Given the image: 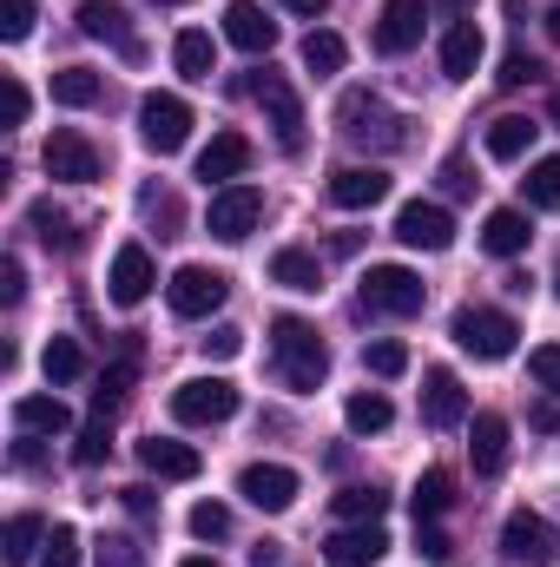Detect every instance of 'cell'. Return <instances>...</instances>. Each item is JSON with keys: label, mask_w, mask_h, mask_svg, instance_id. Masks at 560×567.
I'll use <instances>...</instances> for the list:
<instances>
[{"label": "cell", "mask_w": 560, "mask_h": 567, "mask_svg": "<svg viewBox=\"0 0 560 567\" xmlns=\"http://www.w3.org/2000/svg\"><path fill=\"white\" fill-rule=\"evenodd\" d=\"M343 60H350V47L330 33V27H310L303 33V66L317 73V80H330V73H343Z\"/></svg>", "instance_id": "obj_30"}, {"label": "cell", "mask_w": 560, "mask_h": 567, "mask_svg": "<svg viewBox=\"0 0 560 567\" xmlns=\"http://www.w3.org/2000/svg\"><path fill=\"white\" fill-rule=\"evenodd\" d=\"M383 555H390V535L376 522H350V528H336L323 542V561L330 567H376Z\"/></svg>", "instance_id": "obj_15"}, {"label": "cell", "mask_w": 560, "mask_h": 567, "mask_svg": "<svg viewBox=\"0 0 560 567\" xmlns=\"http://www.w3.org/2000/svg\"><path fill=\"white\" fill-rule=\"evenodd\" d=\"M422 423L428 429L468 423V390H462L455 370H428V377H422Z\"/></svg>", "instance_id": "obj_16"}, {"label": "cell", "mask_w": 560, "mask_h": 567, "mask_svg": "<svg viewBox=\"0 0 560 567\" xmlns=\"http://www.w3.org/2000/svg\"><path fill=\"white\" fill-rule=\"evenodd\" d=\"M336 120H343V140L350 145H403V120L376 93H350Z\"/></svg>", "instance_id": "obj_9"}, {"label": "cell", "mask_w": 560, "mask_h": 567, "mask_svg": "<svg viewBox=\"0 0 560 567\" xmlns=\"http://www.w3.org/2000/svg\"><path fill=\"white\" fill-rule=\"evenodd\" d=\"M383 198H390V172H383V165H343V172H330V205L370 212V205H383Z\"/></svg>", "instance_id": "obj_17"}, {"label": "cell", "mask_w": 560, "mask_h": 567, "mask_svg": "<svg viewBox=\"0 0 560 567\" xmlns=\"http://www.w3.org/2000/svg\"><path fill=\"white\" fill-rule=\"evenodd\" d=\"M271 350H278V370L290 390H317L330 377V350H323V337L303 317H278L271 323Z\"/></svg>", "instance_id": "obj_1"}, {"label": "cell", "mask_w": 560, "mask_h": 567, "mask_svg": "<svg viewBox=\"0 0 560 567\" xmlns=\"http://www.w3.org/2000/svg\"><path fill=\"white\" fill-rule=\"evenodd\" d=\"M245 172H251V140H245V133H211V145L198 152V178L225 192V185H238Z\"/></svg>", "instance_id": "obj_18"}, {"label": "cell", "mask_w": 560, "mask_h": 567, "mask_svg": "<svg viewBox=\"0 0 560 567\" xmlns=\"http://www.w3.org/2000/svg\"><path fill=\"white\" fill-rule=\"evenodd\" d=\"M178 567H218V561H211V555H185Z\"/></svg>", "instance_id": "obj_56"}, {"label": "cell", "mask_w": 560, "mask_h": 567, "mask_svg": "<svg viewBox=\"0 0 560 567\" xmlns=\"http://www.w3.org/2000/svg\"><path fill=\"white\" fill-rule=\"evenodd\" d=\"M40 567H80V528H73V522H53V528H46Z\"/></svg>", "instance_id": "obj_40"}, {"label": "cell", "mask_w": 560, "mask_h": 567, "mask_svg": "<svg viewBox=\"0 0 560 567\" xmlns=\"http://www.w3.org/2000/svg\"><path fill=\"white\" fill-rule=\"evenodd\" d=\"M27 218H33V231H40V245H46V251H53V245H60V251H73V225H66V212H53V198H40Z\"/></svg>", "instance_id": "obj_39"}, {"label": "cell", "mask_w": 560, "mask_h": 567, "mask_svg": "<svg viewBox=\"0 0 560 567\" xmlns=\"http://www.w3.org/2000/svg\"><path fill=\"white\" fill-rule=\"evenodd\" d=\"M238 350H245V330H238V323H218V330L205 337V357H218V363L238 357Z\"/></svg>", "instance_id": "obj_49"}, {"label": "cell", "mask_w": 560, "mask_h": 567, "mask_svg": "<svg viewBox=\"0 0 560 567\" xmlns=\"http://www.w3.org/2000/svg\"><path fill=\"white\" fill-rule=\"evenodd\" d=\"M548 113H554V120H560V86H554V93H548Z\"/></svg>", "instance_id": "obj_59"}, {"label": "cell", "mask_w": 560, "mask_h": 567, "mask_svg": "<svg viewBox=\"0 0 560 567\" xmlns=\"http://www.w3.org/2000/svg\"><path fill=\"white\" fill-rule=\"evenodd\" d=\"M158 7H185V0H158Z\"/></svg>", "instance_id": "obj_60"}, {"label": "cell", "mask_w": 560, "mask_h": 567, "mask_svg": "<svg viewBox=\"0 0 560 567\" xmlns=\"http://www.w3.org/2000/svg\"><path fill=\"white\" fill-rule=\"evenodd\" d=\"M53 100H60V106H93V100H100V73H86V66L53 73Z\"/></svg>", "instance_id": "obj_37"}, {"label": "cell", "mask_w": 560, "mask_h": 567, "mask_svg": "<svg viewBox=\"0 0 560 567\" xmlns=\"http://www.w3.org/2000/svg\"><path fill=\"white\" fill-rule=\"evenodd\" d=\"M40 158H46V178H60V185H93L100 178V152H93L86 133H73V126H60Z\"/></svg>", "instance_id": "obj_11"}, {"label": "cell", "mask_w": 560, "mask_h": 567, "mask_svg": "<svg viewBox=\"0 0 560 567\" xmlns=\"http://www.w3.org/2000/svg\"><path fill=\"white\" fill-rule=\"evenodd\" d=\"M548 40H560V7L548 13Z\"/></svg>", "instance_id": "obj_57"}, {"label": "cell", "mask_w": 560, "mask_h": 567, "mask_svg": "<svg viewBox=\"0 0 560 567\" xmlns=\"http://www.w3.org/2000/svg\"><path fill=\"white\" fill-rule=\"evenodd\" d=\"M40 548H46V522H40V515H13V522H7V548H0L7 567H27Z\"/></svg>", "instance_id": "obj_32"}, {"label": "cell", "mask_w": 560, "mask_h": 567, "mask_svg": "<svg viewBox=\"0 0 560 567\" xmlns=\"http://www.w3.org/2000/svg\"><path fill=\"white\" fill-rule=\"evenodd\" d=\"M297 468H283V462H251L245 475H238V495L251 502V508H265V515H283L290 502H297Z\"/></svg>", "instance_id": "obj_13"}, {"label": "cell", "mask_w": 560, "mask_h": 567, "mask_svg": "<svg viewBox=\"0 0 560 567\" xmlns=\"http://www.w3.org/2000/svg\"><path fill=\"white\" fill-rule=\"evenodd\" d=\"M528 212H515V205H501V212H488V225H481V245L495 251V258H521L528 251Z\"/></svg>", "instance_id": "obj_26"}, {"label": "cell", "mask_w": 560, "mask_h": 567, "mask_svg": "<svg viewBox=\"0 0 560 567\" xmlns=\"http://www.w3.org/2000/svg\"><path fill=\"white\" fill-rule=\"evenodd\" d=\"M396 238H403L409 251H448V245H455V218H448V205H435V198H409V205L396 212Z\"/></svg>", "instance_id": "obj_10"}, {"label": "cell", "mask_w": 560, "mask_h": 567, "mask_svg": "<svg viewBox=\"0 0 560 567\" xmlns=\"http://www.w3.org/2000/svg\"><path fill=\"white\" fill-rule=\"evenodd\" d=\"M422 40V0H383V20H376V53H409Z\"/></svg>", "instance_id": "obj_22"}, {"label": "cell", "mask_w": 560, "mask_h": 567, "mask_svg": "<svg viewBox=\"0 0 560 567\" xmlns=\"http://www.w3.org/2000/svg\"><path fill=\"white\" fill-rule=\"evenodd\" d=\"M172 66H178L185 80H211V73H218V47H211V33L185 27V33L172 40Z\"/></svg>", "instance_id": "obj_27"}, {"label": "cell", "mask_w": 560, "mask_h": 567, "mask_svg": "<svg viewBox=\"0 0 560 567\" xmlns=\"http://www.w3.org/2000/svg\"><path fill=\"white\" fill-rule=\"evenodd\" d=\"M106 449H113V442H106V423H93L86 435H80V449H73V462H80V468H100V462H106Z\"/></svg>", "instance_id": "obj_47"}, {"label": "cell", "mask_w": 560, "mask_h": 567, "mask_svg": "<svg viewBox=\"0 0 560 567\" xmlns=\"http://www.w3.org/2000/svg\"><path fill=\"white\" fill-rule=\"evenodd\" d=\"M191 535H198V542H225V535H231V508H225V502H198V508H191Z\"/></svg>", "instance_id": "obj_42"}, {"label": "cell", "mask_w": 560, "mask_h": 567, "mask_svg": "<svg viewBox=\"0 0 560 567\" xmlns=\"http://www.w3.org/2000/svg\"><path fill=\"white\" fill-rule=\"evenodd\" d=\"M27 106H33V100H27V86L7 73V126H27Z\"/></svg>", "instance_id": "obj_51"}, {"label": "cell", "mask_w": 560, "mask_h": 567, "mask_svg": "<svg viewBox=\"0 0 560 567\" xmlns=\"http://www.w3.org/2000/svg\"><path fill=\"white\" fill-rule=\"evenodd\" d=\"M442 7H448V13H468V7H475V0H442Z\"/></svg>", "instance_id": "obj_58"}, {"label": "cell", "mask_w": 560, "mask_h": 567, "mask_svg": "<svg viewBox=\"0 0 560 567\" xmlns=\"http://www.w3.org/2000/svg\"><path fill=\"white\" fill-rule=\"evenodd\" d=\"M225 290H231L225 271H211V265H178L172 284H165V303H172V317H211V310L225 303Z\"/></svg>", "instance_id": "obj_7"}, {"label": "cell", "mask_w": 560, "mask_h": 567, "mask_svg": "<svg viewBox=\"0 0 560 567\" xmlns=\"http://www.w3.org/2000/svg\"><path fill=\"white\" fill-rule=\"evenodd\" d=\"M278 561H283L278 542H258V548H251V567H278Z\"/></svg>", "instance_id": "obj_54"}, {"label": "cell", "mask_w": 560, "mask_h": 567, "mask_svg": "<svg viewBox=\"0 0 560 567\" xmlns=\"http://www.w3.org/2000/svg\"><path fill=\"white\" fill-rule=\"evenodd\" d=\"M139 140L152 152H178V145L191 140V106L178 93H145L139 100Z\"/></svg>", "instance_id": "obj_8"}, {"label": "cell", "mask_w": 560, "mask_h": 567, "mask_svg": "<svg viewBox=\"0 0 560 567\" xmlns=\"http://www.w3.org/2000/svg\"><path fill=\"white\" fill-rule=\"evenodd\" d=\"M390 416H396V410H390V396H383V390H356V396L343 403V423L356 429V435H383Z\"/></svg>", "instance_id": "obj_31"}, {"label": "cell", "mask_w": 560, "mask_h": 567, "mask_svg": "<svg viewBox=\"0 0 560 567\" xmlns=\"http://www.w3.org/2000/svg\"><path fill=\"white\" fill-rule=\"evenodd\" d=\"M126 390H133V363H113L100 377V390H93V423H113V410L126 403Z\"/></svg>", "instance_id": "obj_36"}, {"label": "cell", "mask_w": 560, "mask_h": 567, "mask_svg": "<svg viewBox=\"0 0 560 567\" xmlns=\"http://www.w3.org/2000/svg\"><path fill=\"white\" fill-rule=\"evenodd\" d=\"M468 455H475V475H501L508 468V416L481 410L468 429Z\"/></svg>", "instance_id": "obj_23"}, {"label": "cell", "mask_w": 560, "mask_h": 567, "mask_svg": "<svg viewBox=\"0 0 560 567\" xmlns=\"http://www.w3.org/2000/svg\"><path fill=\"white\" fill-rule=\"evenodd\" d=\"M93 561L100 567H145V548L133 542V535H106V542L93 548Z\"/></svg>", "instance_id": "obj_43"}, {"label": "cell", "mask_w": 560, "mask_h": 567, "mask_svg": "<svg viewBox=\"0 0 560 567\" xmlns=\"http://www.w3.org/2000/svg\"><path fill=\"white\" fill-rule=\"evenodd\" d=\"M442 185H448V192H475V178H468V165H462V158H448V165H442Z\"/></svg>", "instance_id": "obj_52"}, {"label": "cell", "mask_w": 560, "mask_h": 567, "mask_svg": "<svg viewBox=\"0 0 560 567\" xmlns=\"http://www.w3.org/2000/svg\"><path fill=\"white\" fill-rule=\"evenodd\" d=\"M271 284L317 297V290H323V265H317L310 251H297V245H290V251H278V258H271Z\"/></svg>", "instance_id": "obj_28"}, {"label": "cell", "mask_w": 560, "mask_h": 567, "mask_svg": "<svg viewBox=\"0 0 560 567\" xmlns=\"http://www.w3.org/2000/svg\"><path fill=\"white\" fill-rule=\"evenodd\" d=\"M225 40H231L238 53H271V47H278V20H271L258 0H231V7H225Z\"/></svg>", "instance_id": "obj_20"}, {"label": "cell", "mask_w": 560, "mask_h": 567, "mask_svg": "<svg viewBox=\"0 0 560 567\" xmlns=\"http://www.w3.org/2000/svg\"><path fill=\"white\" fill-rule=\"evenodd\" d=\"M383 508H390V495H383V488H363V482L336 495V515H343V522H383Z\"/></svg>", "instance_id": "obj_38"}, {"label": "cell", "mask_w": 560, "mask_h": 567, "mask_svg": "<svg viewBox=\"0 0 560 567\" xmlns=\"http://www.w3.org/2000/svg\"><path fill=\"white\" fill-rule=\"evenodd\" d=\"M535 133H541L535 120H521V113H501V120L488 126V158H501V165H508V158H521V152L535 145Z\"/></svg>", "instance_id": "obj_29"}, {"label": "cell", "mask_w": 560, "mask_h": 567, "mask_svg": "<svg viewBox=\"0 0 560 567\" xmlns=\"http://www.w3.org/2000/svg\"><path fill=\"white\" fill-rule=\"evenodd\" d=\"M120 495H126V508H133V515H152V508H158V502H152V488H145V482H133V488H120Z\"/></svg>", "instance_id": "obj_53"}, {"label": "cell", "mask_w": 560, "mask_h": 567, "mask_svg": "<svg viewBox=\"0 0 560 567\" xmlns=\"http://www.w3.org/2000/svg\"><path fill=\"white\" fill-rule=\"evenodd\" d=\"M501 555L515 567H554L560 561V528L535 508H515L508 528H501Z\"/></svg>", "instance_id": "obj_5"}, {"label": "cell", "mask_w": 560, "mask_h": 567, "mask_svg": "<svg viewBox=\"0 0 560 567\" xmlns=\"http://www.w3.org/2000/svg\"><path fill=\"white\" fill-rule=\"evenodd\" d=\"M528 377H535L548 396H560V343H541V350L528 357Z\"/></svg>", "instance_id": "obj_44"}, {"label": "cell", "mask_w": 560, "mask_h": 567, "mask_svg": "<svg viewBox=\"0 0 560 567\" xmlns=\"http://www.w3.org/2000/svg\"><path fill=\"white\" fill-rule=\"evenodd\" d=\"M13 429L20 435H60V429H73V410L60 396H13Z\"/></svg>", "instance_id": "obj_25"}, {"label": "cell", "mask_w": 560, "mask_h": 567, "mask_svg": "<svg viewBox=\"0 0 560 567\" xmlns=\"http://www.w3.org/2000/svg\"><path fill=\"white\" fill-rule=\"evenodd\" d=\"M40 370H46V383H80V377H86V350H80L73 337H53V343L40 350Z\"/></svg>", "instance_id": "obj_33"}, {"label": "cell", "mask_w": 560, "mask_h": 567, "mask_svg": "<svg viewBox=\"0 0 560 567\" xmlns=\"http://www.w3.org/2000/svg\"><path fill=\"white\" fill-rule=\"evenodd\" d=\"M283 7H290V13H303V20H317V13H323L330 0H283Z\"/></svg>", "instance_id": "obj_55"}, {"label": "cell", "mask_w": 560, "mask_h": 567, "mask_svg": "<svg viewBox=\"0 0 560 567\" xmlns=\"http://www.w3.org/2000/svg\"><path fill=\"white\" fill-rule=\"evenodd\" d=\"M416 548L428 555V561H455V542H448L435 522H416Z\"/></svg>", "instance_id": "obj_48"}, {"label": "cell", "mask_w": 560, "mask_h": 567, "mask_svg": "<svg viewBox=\"0 0 560 567\" xmlns=\"http://www.w3.org/2000/svg\"><path fill=\"white\" fill-rule=\"evenodd\" d=\"M521 192H528V205H535V212H554V205H560V152H554V158H535V165H528Z\"/></svg>", "instance_id": "obj_35"}, {"label": "cell", "mask_w": 560, "mask_h": 567, "mask_svg": "<svg viewBox=\"0 0 560 567\" xmlns=\"http://www.w3.org/2000/svg\"><path fill=\"white\" fill-rule=\"evenodd\" d=\"M258 218H265V192H258V185H225V192H211L205 231L225 238V245H245V238L258 231Z\"/></svg>", "instance_id": "obj_6"}, {"label": "cell", "mask_w": 560, "mask_h": 567, "mask_svg": "<svg viewBox=\"0 0 560 567\" xmlns=\"http://www.w3.org/2000/svg\"><path fill=\"white\" fill-rule=\"evenodd\" d=\"M158 284V271H152V251L145 245H120L113 251V271H106V290H113V303H145V290Z\"/></svg>", "instance_id": "obj_19"}, {"label": "cell", "mask_w": 560, "mask_h": 567, "mask_svg": "<svg viewBox=\"0 0 560 567\" xmlns=\"http://www.w3.org/2000/svg\"><path fill=\"white\" fill-rule=\"evenodd\" d=\"M33 33V0H0V40H27Z\"/></svg>", "instance_id": "obj_46"}, {"label": "cell", "mask_w": 560, "mask_h": 567, "mask_svg": "<svg viewBox=\"0 0 560 567\" xmlns=\"http://www.w3.org/2000/svg\"><path fill=\"white\" fill-rule=\"evenodd\" d=\"M27 297V271H20V258H7L0 265V303H20Z\"/></svg>", "instance_id": "obj_50"}, {"label": "cell", "mask_w": 560, "mask_h": 567, "mask_svg": "<svg viewBox=\"0 0 560 567\" xmlns=\"http://www.w3.org/2000/svg\"><path fill=\"white\" fill-rule=\"evenodd\" d=\"M139 468L145 475H158V482H198L205 455H198L191 442H178V435H145L139 442Z\"/></svg>", "instance_id": "obj_14"}, {"label": "cell", "mask_w": 560, "mask_h": 567, "mask_svg": "<svg viewBox=\"0 0 560 567\" xmlns=\"http://www.w3.org/2000/svg\"><path fill=\"white\" fill-rule=\"evenodd\" d=\"M80 33L120 47L126 60H139V40H133V27H126V7H113V0H86V7H80Z\"/></svg>", "instance_id": "obj_21"}, {"label": "cell", "mask_w": 560, "mask_h": 567, "mask_svg": "<svg viewBox=\"0 0 560 567\" xmlns=\"http://www.w3.org/2000/svg\"><path fill=\"white\" fill-rule=\"evenodd\" d=\"M541 73H548V66H541V60H535V53H508V60H501V73H495V80H501V86H508V93H515V86H528V80H541Z\"/></svg>", "instance_id": "obj_45"}, {"label": "cell", "mask_w": 560, "mask_h": 567, "mask_svg": "<svg viewBox=\"0 0 560 567\" xmlns=\"http://www.w3.org/2000/svg\"><path fill=\"white\" fill-rule=\"evenodd\" d=\"M515 337H521V323L508 317V310H455V343L468 350V357H481V363H501V357H515Z\"/></svg>", "instance_id": "obj_3"}, {"label": "cell", "mask_w": 560, "mask_h": 567, "mask_svg": "<svg viewBox=\"0 0 560 567\" xmlns=\"http://www.w3.org/2000/svg\"><path fill=\"white\" fill-rule=\"evenodd\" d=\"M481 53H488V40H481L475 20H455V27L442 33V73H448V80H475Z\"/></svg>", "instance_id": "obj_24"}, {"label": "cell", "mask_w": 560, "mask_h": 567, "mask_svg": "<svg viewBox=\"0 0 560 567\" xmlns=\"http://www.w3.org/2000/svg\"><path fill=\"white\" fill-rule=\"evenodd\" d=\"M554 290H560V278H554Z\"/></svg>", "instance_id": "obj_61"}, {"label": "cell", "mask_w": 560, "mask_h": 567, "mask_svg": "<svg viewBox=\"0 0 560 567\" xmlns=\"http://www.w3.org/2000/svg\"><path fill=\"white\" fill-rule=\"evenodd\" d=\"M172 416L191 429H211V423H231L238 416V383L231 377H191L172 390Z\"/></svg>", "instance_id": "obj_2"}, {"label": "cell", "mask_w": 560, "mask_h": 567, "mask_svg": "<svg viewBox=\"0 0 560 567\" xmlns=\"http://www.w3.org/2000/svg\"><path fill=\"white\" fill-rule=\"evenodd\" d=\"M428 303V284L409 265H370L363 271V310H383V317H416Z\"/></svg>", "instance_id": "obj_4"}, {"label": "cell", "mask_w": 560, "mask_h": 567, "mask_svg": "<svg viewBox=\"0 0 560 567\" xmlns=\"http://www.w3.org/2000/svg\"><path fill=\"white\" fill-rule=\"evenodd\" d=\"M448 502H455V475H448V468H428V475L416 482V495H409L416 522H435V515H442Z\"/></svg>", "instance_id": "obj_34"}, {"label": "cell", "mask_w": 560, "mask_h": 567, "mask_svg": "<svg viewBox=\"0 0 560 567\" xmlns=\"http://www.w3.org/2000/svg\"><path fill=\"white\" fill-rule=\"evenodd\" d=\"M258 106H265V126L278 133L283 152H297L303 145V100H297V86L283 73H265L258 80Z\"/></svg>", "instance_id": "obj_12"}, {"label": "cell", "mask_w": 560, "mask_h": 567, "mask_svg": "<svg viewBox=\"0 0 560 567\" xmlns=\"http://www.w3.org/2000/svg\"><path fill=\"white\" fill-rule=\"evenodd\" d=\"M363 370H370V377H403V370H409V350H403L396 337H376V343L363 350Z\"/></svg>", "instance_id": "obj_41"}]
</instances>
